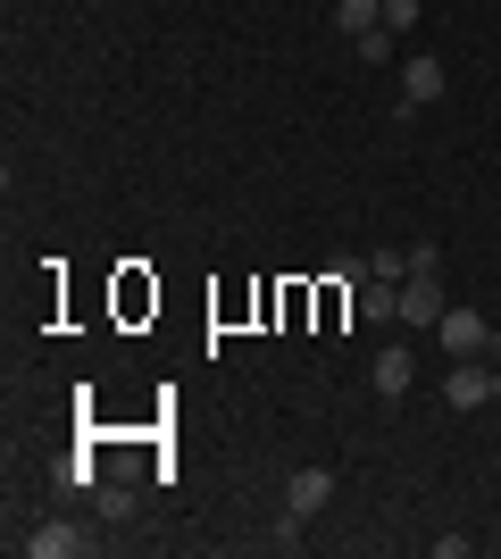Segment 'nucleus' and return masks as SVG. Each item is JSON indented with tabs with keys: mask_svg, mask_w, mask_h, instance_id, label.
<instances>
[{
	"mask_svg": "<svg viewBox=\"0 0 501 559\" xmlns=\"http://www.w3.org/2000/svg\"><path fill=\"white\" fill-rule=\"evenodd\" d=\"M485 334L493 326H485L477 309H443V318H434V343L452 350V359H485Z\"/></svg>",
	"mask_w": 501,
	"mask_h": 559,
	"instance_id": "obj_3",
	"label": "nucleus"
},
{
	"mask_svg": "<svg viewBox=\"0 0 501 559\" xmlns=\"http://www.w3.org/2000/svg\"><path fill=\"white\" fill-rule=\"evenodd\" d=\"M384 25H393V34H409V25H418V0H384Z\"/></svg>",
	"mask_w": 501,
	"mask_h": 559,
	"instance_id": "obj_11",
	"label": "nucleus"
},
{
	"mask_svg": "<svg viewBox=\"0 0 501 559\" xmlns=\"http://www.w3.org/2000/svg\"><path fill=\"white\" fill-rule=\"evenodd\" d=\"M359 318H368V326H402V284L393 276H359Z\"/></svg>",
	"mask_w": 501,
	"mask_h": 559,
	"instance_id": "obj_7",
	"label": "nucleus"
},
{
	"mask_svg": "<svg viewBox=\"0 0 501 559\" xmlns=\"http://www.w3.org/2000/svg\"><path fill=\"white\" fill-rule=\"evenodd\" d=\"M334 25L359 43V34H377V25H384V0H334Z\"/></svg>",
	"mask_w": 501,
	"mask_h": 559,
	"instance_id": "obj_8",
	"label": "nucleus"
},
{
	"mask_svg": "<svg viewBox=\"0 0 501 559\" xmlns=\"http://www.w3.org/2000/svg\"><path fill=\"white\" fill-rule=\"evenodd\" d=\"M368 384H377L384 401H402L409 384H418V359H409V343H384L377 359H368Z\"/></svg>",
	"mask_w": 501,
	"mask_h": 559,
	"instance_id": "obj_5",
	"label": "nucleus"
},
{
	"mask_svg": "<svg viewBox=\"0 0 501 559\" xmlns=\"http://www.w3.org/2000/svg\"><path fill=\"white\" fill-rule=\"evenodd\" d=\"M443 401H452V409H493V401H501V368H493V359H452Z\"/></svg>",
	"mask_w": 501,
	"mask_h": 559,
	"instance_id": "obj_1",
	"label": "nucleus"
},
{
	"mask_svg": "<svg viewBox=\"0 0 501 559\" xmlns=\"http://www.w3.org/2000/svg\"><path fill=\"white\" fill-rule=\"evenodd\" d=\"M485 359H493V368H501V326H493V334H485Z\"/></svg>",
	"mask_w": 501,
	"mask_h": 559,
	"instance_id": "obj_12",
	"label": "nucleus"
},
{
	"mask_svg": "<svg viewBox=\"0 0 501 559\" xmlns=\"http://www.w3.org/2000/svg\"><path fill=\"white\" fill-rule=\"evenodd\" d=\"M93 510H100V518H134V485H126V476H118V485H100Z\"/></svg>",
	"mask_w": 501,
	"mask_h": 559,
	"instance_id": "obj_9",
	"label": "nucleus"
},
{
	"mask_svg": "<svg viewBox=\"0 0 501 559\" xmlns=\"http://www.w3.org/2000/svg\"><path fill=\"white\" fill-rule=\"evenodd\" d=\"M334 501V467H293L285 476V518H318Z\"/></svg>",
	"mask_w": 501,
	"mask_h": 559,
	"instance_id": "obj_4",
	"label": "nucleus"
},
{
	"mask_svg": "<svg viewBox=\"0 0 501 559\" xmlns=\"http://www.w3.org/2000/svg\"><path fill=\"white\" fill-rule=\"evenodd\" d=\"M443 93H452V75H443V59H427V50H409V59H402V109H434Z\"/></svg>",
	"mask_w": 501,
	"mask_h": 559,
	"instance_id": "obj_2",
	"label": "nucleus"
},
{
	"mask_svg": "<svg viewBox=\"0 0 501 559\" xmlns=\"http://www.w3.org/2000/svg\"><path fill=\"white\" fill-rule=\"evenodd\" d=\"M75 551H93V535H84L75 518H50V526L25 535V559H75Z\"/></svg>",
	"mask_w": 501,
	"mask_h": 559,
	"instance_id": "obj_6",
	"label": "nucleus"
},
{
	"mask_svg": "<svg viewBox=\"0 0 501 559\" xmlns=\"http://www.w3.org/2000/svg\"><path fill=\"white\" fill-rule=\"evenodd\" d=\"M393 43H402V34H393V25H377V34H359V59H368V68H384V59H393Z\"/></svg>",
	"mask_w": 501,
	"mask_h": 559,
	"instance_id": "obj_10",
	"label": "nucleus"
}]
</instances>
